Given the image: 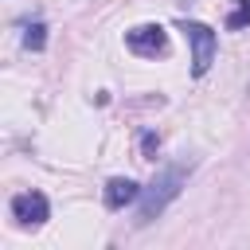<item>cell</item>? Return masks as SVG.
Masks as SVG:
<instances>
[{
    "label": "cell",
    "instance_id": "cell-1",
    "mask_svg": "<svg viewBox=\"0 0 250 250\" xmlns=\"http://www.w3.org/2000/svg\"><path fill=\"white\" fill-rule=\"evenodd\" d=\"M188 172H191V160H176V164L160 168L148 188H141V199H137V227H145V223H152V219L164 215V207L180 195Z\"/></svg>",
    "mask_w": 250,
    "mask_h": 250
},
{
    "label": "cell",
    "instance_id": "cell-2",
    "mask_svg": "<svg viewBox=\"0 0 250 250\" xmlns=\"http://www.w3.org/2000/svg\"><path fill=\"white\" fill-rule=\"evenodd\" d=\"M180 31H184V39H188V47H191V74H207L211 62H215V51H219L215 31H211L207 23H199V20H184Z\"/></svg>",
    "mask_w": 250,
    "mask_h": 250
},
{
    "label": "cell",
    "instance_id": "cell-3",
    "mask_svg": "<svg viewBox=\"0 0 250 250\" xmlns=\"http://www.w3.org/2000/svg\"><path fill=\"white\" fill-rule=\"evenodd\" d=\"M125 47L141 59H156V55L168 51V35H164L160 23H137V27L125 31Z\"/></svg>",
    "mask_w": 250,
    "mask_h": 250
},
{
    "label": "cell",
    "instance_id": "cell-4",
    "mask_svg": "<svg viewBox=\"0 0 250 250\" xmlns=\"http://www.w3.org/2000/svg\"><path fill=\"white\" fill-rule=\"evenodd\" d=\"M12 215H16L23 227H39V223L51 219V203H47L43 191H23V195L12 199Z\"/></svg>",
    "mask_w": 250,
    "mask_h": 250
},
{
    "label": "cell",
    "instance_id": "cell-5",
    "mask_svg": "<svg viewBox=\"0 0 250 250\" xmlns=\"http://www.w3.org/2000/svg\"><path fill=\"white\" fill-rule=\"evenodd\" d=\"M102 199H105V207H109V211H121V207H129V203H137V199H141V184H133L129 176H113V180L105 184Z\"/></svg>",
    "mask_w": 250,
    "mask_h": 250
},
{
    "label": "cell",
    "instance_id": "cell-6",
    "mask_svg": "<svg viewBox=\"0 0 250 250\" xmlns=\"http://www.w3.org/2000/svg\"><path fill=\"white\" fill-rule=\"evenodd\" d=\"M227 27H230V31L250 27V0H234V8H230V16H227Z\"/></svg>",
    "mask_w": 250,
    "mask_h": 250
},
{
    "label": "cell",
    "instance_id": "cell-7",
    "mask_svg": "<svg viewBox=\"0 0 250 250\" xmlns=\"http://www.w3.org/2000/svg\"><path fill=\"white\" fill-rule=\"evenodd\" d=\"M43 43H47V27H43V23H31V27H27V35H23V47L43 51Z\"/></svg>",
    "mask_w": 250,
    "mask_h": 250
},
{
    "label": "cell",
    "instance_id": "cell-8",
    "mask_svg": "<svg viewBox=\"0 0 250 250\" xmlns=\"http://www.w3.org/2000/svg\"><path fill=\"white\" fill-rule=\"evenodd\" d=\"M156 145H160V141H156L152 133H145V137H141V152H145L148 160H152V152H156Z\"/></svg>",
    "mask_w": 250,
    "mask_h": 250
}]
</instances>
